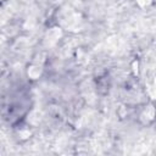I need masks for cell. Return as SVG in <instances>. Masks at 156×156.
I'll return each instance as SVG.
<instances>
[{"label": "cell", "mask_w": 156, "mask_h": 156, "mask_svg": "<svg viewBox=\"0 0 156 156\" xmlns=\"http://www.w3.org/2000/svg\"><path fill=\"white\" fill-rule=\"evenodd\" d=\"M28 77L32 78V79H38L41 73H43V65L39 63V62H33L29 67H28Z\"/></svg>", "instance_id": "obj_1"}, {"label": "cell", "mask_w": 156, "mask_h": 156, "mask_svg": "<svg viewBox=\"0 0 156 156\" xmlns=\"http://www.w3.org/2000/svg\"><path fill=\"white\" fill-rule=\"evenodd\" d=\"M136 2L139 4L140 7H145V6H149L151 4V0H136Z\"/></svg>", "instance_id": "obj_4"}, {"label": "cell", "mask_w": 156, "mask_h": 156, "mask_svg": "<svg viewBox=\"0 0 156 156\" xmlns=\"http://www.w3.org/2000/svg\"><path fill=\"white\" fill-rule=\"evenodd\" d=\"M155 85H156V80H155Z\"/></svg>", "instance_id": "obj_5"}, {"label": "cell", "mask_w": 156, "mask_h": 156, "mask_svg": "<svg viewBox=\"0 0 156 156\" xmlns=\"http://www.w3.org/2000/svg\"><path fill=\"white\" fill-rule=\"evenodd\" d=\"M155 115H156V111H155L154 106L150 105V106H147V107L144 110V112L141 113V119H143L145 123H147V122H150V121L154 119Z\"/></svg>", "instance_id": "obj_2"}, {"label": "cell", "mask_w": 156, "mask_h": 156, "mask_svg": "<svg viewBox=\"0 0 156 156\" xmlns=\"http://www.w3.org/2000/svg\"><path fill=\"white\" fill-rule=\"evenodd\" d=\"M61 35V32H60V28H52L49 30V34H48V38L46 40H49V43H55Z\"/></svg>", "instance_id": "obj_3"}]
</instances>
